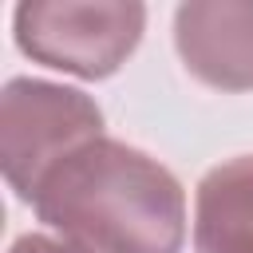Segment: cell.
<instances>
[{
  "label": "cell",
  "mask_w": 253,
  "mask_h": 253,
  "mask_svg": "<svg viewBox=\"0 0 253 253\" xmlns=\"http://www.w3.org/2000/svg\"><path fill=\"white\" fill-rule=\"evenodd\" d=\"M28 206L91 253H182L186 241L182 182L146 150L107 134L59 158Z\"/></svg>",
  "instance_id": "1"
},
{
  "label": "cell",
  "mask_w": 253,
  "mask_h": 253,
  "mask_svg": "<svg viewBox=\"0 0 253 253\" xmlns=\"http://www.w3.org/2000/svg\"><path fill=\"white\" fill-rule=\"evenodd\" d=\"M142 32L146 8L138 0H24L12 12L16 47L75 79H111Z\"/></svg>",
  "instance_id": "2"
},
{
  "label": "cell",
  "mask_w": 253,
  "mask_h": 253,
  "mask_svg": "<svg viewBox=\"0 0 253 253\" xmlns=\"http://www.w3.org/2000/svg\"><path fill=\"white\" fill-rule=\"evenodd\" d=\"M103 134V111L79 87L16 75L0 91V166L20 202L75 146Z\"/></svg>",
  "instance_id": "3"
},
{
  "label": "cell",
  "mask_w": 253,
  "mask_h": 253,
  "mask_svg": "<svg viewBox=\"0 0 253 253\" xmlns=\"http://www.w3.org/2000/svg\"><path fill=\"white\" fill-rule=\"evenodd\" d=\"M174 51L213 91H253V0H190L174 8Z\"/></svg>",
  "instance_id": "4"
},
{
  "label": "cell",
  "mask_w": 253,
  "mask_h": 253,
  "mask_svg": "<svg viewBox=\"0 0 253 253\" xmlns=\"http://www.w3.org/2000/svg\"><path fill=\"white\" fill-rule=\"evenodd\" d=\"M194 249L253 253V154H237L202 174L194 190Z\"/></svg>",
  "instance_id": "5"
},
{
  "label": "cell",
  "mask_w": 253,
  "mask_h": 253,
  "mask_svg": "<svg viewBox=\"0 0 253 253\" xmlns=\"http://www.w3.org/2000/svg\"><path fill=\"white\" fill-rule=\"evenodd\" d=\"M8 253H91V249H83V245L59 237V233H24V237L12 241Z\"/></svg>",
  "instance_id": "6"
}]
</instances>
